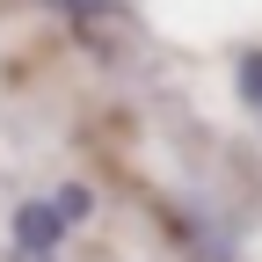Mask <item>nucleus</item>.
<instances>
[{
	"label": "nucleus",
	"mask_w": 262,
	"mask_h": 262,
	"mask_svg": "<svg viewBox=\"0 0 262 262\" xmlns=\"http://www.w3.org/2000/svg\"><path fill=\"white\" fill-rule=\"evenodd\" d=\"M73 226H80V211L66 204V189H58V196H44V204H22V211H15V248H22L29 262H44Z\"/></svg>",
	"instance_id": "f257e3e1"
},
{
	"label": "nucleus",
	"mask_w": 262,
	"mask_h": 262,
	"mask_svg": "<svg viewBox=\"0 0 262 262\" xmlns=\"http://www.w3.org/2000/svg\"><path fill=\"white\" fill-rule=\"evenodd\" d=\"M241 95L262 110V51H248V58H241Z\"/></svg>",
	"instance_id": "f03ea898"
}]
</instances>
